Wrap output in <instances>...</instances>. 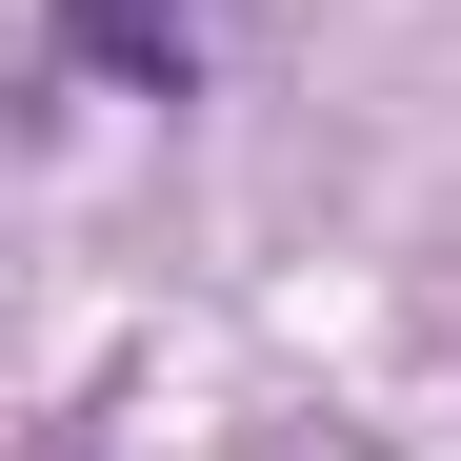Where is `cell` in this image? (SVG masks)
Returning <instances> with one entry per match:
<instances>
[{
    "label": "cell",
    "mask_w": 461,
    "mask_h": 461,
    "mask_svg": "<svg viewBox=\"0 0 461 461\" xmlns=\"http://www.w3.org/2000/svg\"><path fill=\"white\" fill-rule=\"evenodd\" d=\"M60 41L101 81H181V0H60Z\"/></svg>",
    "instance_id": "6da1fadb"
}]
</instances>
